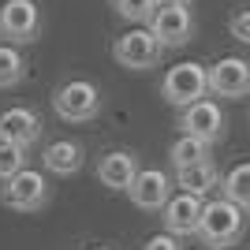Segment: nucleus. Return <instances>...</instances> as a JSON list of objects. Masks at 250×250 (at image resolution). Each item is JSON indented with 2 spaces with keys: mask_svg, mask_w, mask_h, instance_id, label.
I'll list each match as a JSON object with an SVG mask.
<instances>
[{
  "mask_svg": "<svg viewBox=\"0 0 250 250\" xmlns=\"http://www.w3.org/2000/svg\"><path fill=\"white\" fill-rule=\"evenodd\" d=\"M247 231V209L239 202H231L228 194L206 202L202 209V224H198V239L206 247H235Z\"/></svg>",
  "mask_w": 250,
  "mask_h": 250,
  "instance_id": "obj_1",
  "label": "nucleus"
},
{
  "mask_svg": "<svg viewBox=\"0 0 250 250\" xmlns=\"http://www.w3.org/2000/svg\"><path fill=\"white\" fill-rule=\"evenodd\" d=\"M209 94V67L194 60H183L176 67H168L165 83H161V97H165L172 108H187V104L202 101Z\"/></svg>",
  "mask_w": 250,
  "mask_h": 250,
  "instance_id": "obj_2",
  "label": "nucleus"
},
{
  "mask_svg": "<svg viewBox=\"0 0 250 250\" xmlns=\"http://www.w3.org/2000/svg\"><path fill=\"white\" fill-rule=\"evenodd\" d=\"M52 108L63 124H86L101 112V90L86 79H71L52 94Z\"/></svg>",
  "mask_w": 250,
  "mask_h": 250,
  "instance_id": "obj_3",
  "label": "nucleus"
},
{
  "mask_svg": "<svg viewBox=\"0 0 250 250\" xmlns=\"http://www.w3.org/2000/svg\"><path fill=\"white\" fill-rule=\"evenodd\" d=\"M161 52H165V45H161V38H157L149 26H135V30L120 34L116 45H112V56L124 63V67H131V71L157 67V63H161Z\"/></svg>",
  "mask_w": 250,
  "mask_h": 250,
  "instance_id": "obj_4",
  "label": "nucleus"
},
{
  "mask_svg": "<svg viewBox=\"0 0 250 250\" xmlns=\"http://www.w3.org/2000/svg\"><path fill=\"white\" fill-rule=\"evenodd\" d=\"M179 131H183V135H194V138H202V142L213 146V142H220V138L228 135V120H224V112H220L217 101L202 97V101L179 108Z\"/></svg>",
  "mask_w": 250,
  "mask_h": 250,
  "instance_id": "obj_5",
  "label": "nucleus"
},
{
  "mask_svg": "<svg viewBox=\"0 0 250 250\" xmlns=\"http://www.w3.org/2000/svg\"><path fill=\"white\" fill-rule=\"evenodd\" d=\"M42 30V11L34 0H4L0 4V38L11 45H26Z\"/></svg>",
  "mask_w": 250,
  "mask_h": 250,
  "instance_id": "obj_6",
  "label": "nucleus"
},
{
  "mask_svg": "<svg viewBox=\"0 0 250 250\" xmlns=\"http://www.w3.org/2000/svg\"><path fill=\"white\" fill-rule=\"evenodd\" d=\"M0 202L8 209H19V213H34L49 202V183H45L42 172H30L22 168L11 179H4V190H0Z\"/></svg>",
  "mask_w": 250,
  "mask_h": 250,
  "instance_id": "obj_7",
  "label": "nucleus"
},
{
  "mask_svg": "<svg viewBox=\"0 0 250 250\" xmlns=\"http://www.w3.org/2000/svg\"><path fill=\"white\" fill-rule=\"evenodd\" d=\"M149 30L161 38L165 49H179V45L190 42V34H194V19H190L187 4H157L153 15H149Z\"/></svg>",
  "mask_w": 250,
  "mask_h": 250,
  "instance_id": "obj_8",
  "label": "nucleus"
},
{
  "mask_svg": "<svg viewBox=\"0 0 250 250\" xmlns=\"http://www.w3.org/2000/svg\"><path fill=\"white\" fill-rule=\"evenodd\" d=\"M209 94L217 97H247L250 94V60L224 56L209 67Z\"/></svg>",
  "mask_w": 250,
  "mask_h": 250,
  "instance_id": "obj_9",
  "label": "nucleus"
},
{
  "mask_svg": "<svg viewBox=\"0 0 250 250\" xmlns=\"http://www.w3.org/2000/svg\"><path fill=\"white\" fill-rule=\"evenodd\" d=\"M202 194H190V190H179L176 198H168V206L161 209V220L172 235H198V224H202Z\"/></svg>",
  "mask_w": 250,
  "mask_h": 250,
  "instance_id": "obj_10",
  "label": "nucleus"
},
{
  "mask_svg": "<svg viewBox=\"0 0 250 250\" xmlns=\"http://www.w3.org/2000/svg\"><path fill=\"white\" fill-rule=\"evenodd\" d=\"M127 194H131V202H135L138 209L157 213V209H165L168 198H172V183H168V176L161 168H138V176H135V183L127 187Z\"/></svg>",
  "mask_w": 250,
  "mask_h": 250,
  "instance_id": "obj_11",
  "label": "nucleus"
},
{
  "mask_svg": "<svg viewBox=\"0 0 250 250\" xmlns=\"http://www.w3.org/2000/svg\"><path fill=\"white\" fill-rule=\"evenodd\" d=\"M138 176V157L127 153V149H112V153L101 157L97 165V179H101L108 190H127Z\"/></svg>",
  "mask_w": 250,
  "mask_h": 250,
  "instance_id": "obj_12",
  "label": "nucleus"
},
{
  "mask_svg": "<svg viewBox=\"0 0 250 250\" xmlns=\"http://www.w3.org/2000/svg\"><path fill=\"white\" fill-rule=\"evenodd\" d=\"M83 157H86V149L79 146V142L60 138V142H49V146H45L42 165L49 168V172H56V176H75V172L83 168Z\"/></svg>",
  "mask_w": 250,
  "mask_h": 250,
  "instance_id": "obj_13",
  "label": "nucleus"
},
{
  "mask_svg": "<svg viewBox=\"0 0 250 250\" xmlns=\"http://www.w3.org/2000/svg\"><path fill=\"white\" fill-rule=\"evenodd\" d=\"M176 183L179 190H190V194H209L213 187H220V172L213 161H194V165H183L176 168Z\"/></svg>",
  "mask_w": 250,
  "mask_h": 250,
  "instance_id": "obj_14",
  "label": "nucleus"
},
{
  "mask_svg": "<svg viewBox=\"0 0 250 250\" xmlns=\"http://www.w3.org/2000/svg\"><path fill=\"white\" fill-rule=\"evenodd\" d=\"M0 124H4L8 138L19 142V146H34V142L42 138V120H38L30 108H8V112L0 116Z\"/></svg>",
  "mask_w": 250,
  "mask_h": 250,
  "instance_id": "obj_15",
  "label": "nucleus"
},
{
  "mask_svg": "<svg viewBox=\"0 0 250 250\" xmlns=\"http://www.w3.org/2000/svg\"><path fill=\"white\" fill-rule=\"evenodd\" d=\"M206 157H209V142H202V138H194V135L176 138V142H172V149H168V161H172L176 168L194 165V161H206Z\"/></svg>",
  "mask_w": 250,
  "mask_h": 250,
  "instance_id": "obj_16",
  "label": "nucleus"
},
{
  "mask_svg": "<svg viewBox=\"0 0 250 250\" xmlns=\"http://www.w3.org/2000/svg\"><path fill=\"white\" fill-rule=\"evenodd\" d=\"M22 75H26V60L19 56L15 45H0V90H11V86L22 83Z\"/></svg>",
  "mask_w": 250,
  "mask_h": 250,
  "instance_id": "obj_17",
  "label": "nucleus"
},
{
  "mask_svg": "<svg viewBox=\"0 0 250 250\" xmlns=\"http://www.w3.org/2000/svg\"><path fill=\"white\" fill-rule=\"evenodd\" d=\"M220 190H224L231 202H239V206L250 213V161L231 168L228 176H224V183H220Z\"/></svg>",
  "mask_w": 250,
  "mask_h": 250,
  "instance_id": "obj_18",
  "label": "nucleus"
},
{
  "mask_svg": "<svg viewBox=\"0 0 250 250\" xmlns=\"http://www.w3.org/2000/svg\"><path fill=\"white\" fill-rule=\"evenodd\" d=\"M22 168H26V146H19V142L0 146V179H11Z\"/></svg>",
  "mask_w": 250,
  "mask_h": 250,
  "instance_id": "obj_19",
  "label": "nucleus"
},
{
  "mask_svg": "<svg viewBox=\"0 0 250 250\" xmlns=\"http://www.w3.org/2000/svg\"><path fill=\"white\" fill-rule=\"evenodd\" d=\"M112 8L120 19H131V22H149V15H153L157 0H112Z\"/></svg>",
  "mask_w": 250,
  "mask_h": 250,
  "instance_id": "obj_20",
  "label": "nucleus"
},
{
  "mask_svg": "<svg viewBox=\"0 0 250 250\" xmlns=\"http://www.w3.org/2000/svg\"><path fill=\"white\" fill-rule=\"evenodd\" d=\"M228 30H231V38H235V42L250 45V8H235V11H231Z\"/></svg>",
  "mask_w": 250,
  "mask_h": 250,
  "instance_id": "obj_21",
  "label": "nucleus"
},
{
  "mask_svg": "<svg viewBox=\"0 0 250 250\" xmlns=\"http://www.w3.org/2000/svg\"><path fill=\"white\" fill-rule=\"evenodd\" d=\"M142 250H183V247H179V235H172V231H161V235L146 239V247H142Z\"/></svg>",
  "mask_w": 250,
  "mask_h": 250,
  "instance_id": "obj_22",
  "label": "nucleus"
},
{
  "mask_svg": "<svg viewBox=\"0 0 250 250\" xmlns=\"http://www.w3.org/2000/svg\"><path fill=\"white\" fill-rule=\"evenodd\" d=\"M11 138H8V131H4V124H0V146H8Z\"/></svg>",
  "mask_w": 250,
  "mask_h": 250,
  "instance_id": "obj_23",
  "label": "nucleus"
},
{
  "mask_svg": "<svg viewBox=\"0 0 250 250\" xmlns=\"http://www.w3.org/2000/svg\"><path fill=\"white\" fill-rule=\"evenodd\" d=\"M157 4H190V0H157Z\"/></svg>",
  "mask_w": 250,
  "mask_h": 250,
  "instance_id": "obj_24",
  "label": "nucleus"
},
{
  "mask_svg": "<svg viewBox=\"0 0 250 250\" xmlns=\"http://www.w3.org/2000/svg\"><path fill=\"white\" fill-rule=\"evenodd\" d=\"M94 250H108V247H94Z\"/></svg>",
  "mask_w": 250,
  "mask_h": 250,
  "instance_id": "obj_25",
  "label": "nucleus"
},
{
  "mask_svg": "<svg viewBox=\"0 0 250 250\" xmlns=\"http://www.w3.org/2000/svg\"><path fill=\"white\" fill-rule=\"evenodd\" d=\"M198 250H206V247H198Z\"/></svg>",
  "mask_w": 250,
  "mask_h": 250,
  "instance_id": "obj_26",
  "label": "nucleus"
}]
</instances>
